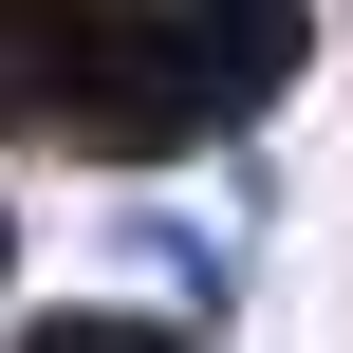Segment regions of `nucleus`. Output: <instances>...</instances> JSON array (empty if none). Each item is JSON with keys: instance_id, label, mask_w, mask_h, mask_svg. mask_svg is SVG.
<instances>
[{"instance_id": "nucleus-1", "label": "nucleus", "mask_w": 353, "mask_h": 353, "mask_svg": "<svg viewBox=\"0 0 353 353\" xmlns=\"http://www.w3.org/2000/svg\"><path fill=\"white\" fill-rule=\"evenodd\" d=\"M112 261H149V279H168V298H205V316H223V279H242V261H223V223H186V205H130V223H112Z\"/></svg>"}, {"instance_id": "nucleus-2", "label": "nucleus", "mask_w": 353, "mask_h": 353, "mask_svg": "<svg viewBox=\"0 0 353 353\" xmlns=\"http://www.w3.org/2000/svg\"><path fill=\"white\" fill-rule=\"evenodd\" d=\"M0 279H19V205H0Z\"/></svg>"}]
</instances>
